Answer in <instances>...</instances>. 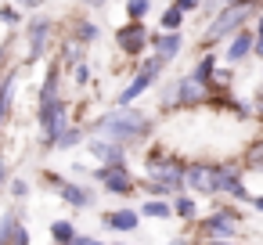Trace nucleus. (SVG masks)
<instances>
[{
    "instance_id": "f8f14e48",
    "label": "nucleus",
    "mask_w": 263,
    "mask_h": 245,
    "mask_svg": "<svg viewBox=\"0 0 263 245\" xmlns=\"http://www.w3.org/2000/svg\"><path fill=\"white\" fill-rule=\"evenodd\" d=\"M252 40H256V36H252V26H241V29H238V33L227 40L223 62H227L231 69H238L241 62H249V58H252Z\"/></svg>"
},
{
    "instance_id": "ddd939ff",
    "label": "nucleus",
    "mask_w": 263,
    "mask_h": 245,
    "mask_svg": "<svg viewBox=\"0 0 263 245\" xmlns=\"http://www.w3.org/2000/svg\"><path fill=\"white\" fill-rule=\"evenodd\" d=\"M87 152L101 162V166H126V144H116L108 137H90Z\"/></svg>"
},
{
    "instance_id": "cd10ccee",
    "label": "nucleus",
    "mask_w": 263,
    "mask_h": 245,
    "mask_svg": "<svg viewBox=\"0 0 263 245\" xmlns=\"http://www.w3.org/2000/svg\"><path fill=\"white\" fill-rule=\"evenodd\" d=\"M72 234H76V227H72L69 220H54V223H51V238H54L58 245H69Z\"/></svg>"
},
{
    "instance_id": "a18cd8bd",
    "label": "nucleus",
    "mask_w": 263,
    "mask_h": 245,
    "mask_svg": "<svg viewBox=\"0 0 263 245\" xmlns=\"http://www.w3.org/2000/svg\"><path fill=\"white\" fill-rule=\"evenodd\" d=\"M4 80H8V72H4V76H0V87H4Z\"/></svg>"
},
{
    "instance_id": "37998d69",
    "label": "nucleus",
    "mask_w": 263,
    "mask_h": 245,
    "mask_svg": "<svg viewBox=\"0 0 263 245\" xmlns=\"http://www.w3.org/2000/svg\"><path fill=\"white\" fill-rule=\"evenodd\" d=\"M202 245H241V241H202Z\"/></svg>"
},
{
    "instance_id": "393cba45",
    "label": "nucleus",
    "mask_w": 263,
    "mask_h": 245,
    "mask_svg": "<svg viewBox=\"0 0 263 245\" xmlns=\"http://www.w3.org/2000/svg\"><path fill=\"white\" fill-rule=\"evenodd\" d=\"M241 166H245V169H252V173H263V137H259V141H252V144L245 148Z\"/></svg>"
},
{
    "instance_id": "7ed1b4c3",
    "label": "nucleus",
    "mask_w": 263,
    "mask_h": 245,
    "mask_svg": "<svg viewBox=\"0 0 263 245\" xmlns=\"http://www.w3.org/2000/svg\"><path fill=\"white\" fill-rule=\"evenodd\" d=\"M195 223H198V234H195L198 241H238L245 216H241V209L216 202L213 213H209V216H198Z\"/></svg>"
},
{
    "instance_id": "c85d7f7f",
    "label": "nucleus",
    "mask_w": 263,
    "mask_h": 245,
    "mask_svg": "<svg viewBox=\"0 0 263 245\" xmlns=\"http://www.w3.org/2000/svg\"><path fill=\"white\" fill-rule=\"evenodd\" d=\"M15 223H18L15 213H4V216H0V245H11V231H15Z\"/></svg>"
},
{
    "instance_id": "f257e3e1",
    "label": "nucleus",
    "mask_w": 263,
    "mask_h": 245,
    "mask_svg": "<svg viewBox=\"0 0 263 245\" xmlns=\"http://www.w3.org/2000/svg\"><path fill=\"white\" fill-rule=\"evenodd\" d=\"M152 130H155V119L152 116H144L141 108H112V112H105V116H98L94 123H90V134L94 137H108V141H116V144H126V148H134V144H144L148 137H152Z\"/></svg>"
},
{
    "instance_id": "a211bd4d",
    "label": "nucleus",
    "mask_w": 263,
    "mask_h": 245,
    "mask_svg": "<svg viewBox=\"0 0 263 245\" xmlns=\"http://www.w3.org/2000/svg\"><path fill=\"white\" fill-rule=\"evenodd\" d=\"M62 65L54 62V65H47V76H44V83H40V105H51L54 98H62Z\"/></svg>"
},
{
    "instance_id": "0eeeda50",
    "label": "nucleus",
    "mask_w": 263,
    "mask_h": 245,
    "mask_svg": "<svg viewBox=\"0 0 263 245\" xmlns=\"http://www.w3.org/2000/svg\"><path fill=\"white\" fill-rule=\"evenodd\" d=\"M148 40H152V29L144 22H123L116 29V47L126 54V58H141L148 51Z\"/></svg>"
},
{
    "instance_id": "4468645a",
    "label": "nucleus",
    "mask_w": 263,
    "mask_h": 245,
    "mask_svg": "<svg viewBox=\"0 0 263 245\" xmlns=\"http://www.w3.org/2000/svg\"><path fill=\"white\" fill-rule=\"evenodd\" d=\"M148 51H152V54H159L166 65H170V62H177V54L184 51V29H180V33H152Z\"/></svg>"
},
{
    "instance_id": "58836bf2",
    "label": "nucleus",
    "mask_w": 263,
    "mask_h": 245,
    "mask_svg": "<svg viewBox=\"0 0 263 245\" xmlns=\"http://www.w3.org/2000/svg\"><path fill=\"white\" fill-rule=\"evenodd\" d=\"M69 245H90V238H87V234H72V241H69Z\"/></svg>"
},
{
    "instance_id": "f3484780",
    "label": "nucleus",
    "mask_w": 263,
    "mask_h": 245,
    "mask_svg": "<svg viewBox=\"0 0 263 245\" xmlns=\"http://www.w3.org/2000/svg\"><path fill=\"white\" fill-rule=\"evenodd\" d=\"M216 65H220V58L205 51V54H202V58L191 65V72H187V76H191L198 87H209V83H213V72H216Z\"/></svg>"
},
{
    "instance_id": "72a5a7b5",
    "label": "nucleus",
    "mask_w": 263,
    "mask_h": 245,
    "mask_svg": "<svg viewBox=\"0 0 263 245\" xmlns=\"http://www.w3.org/2000/svg\"><path fill=\"white\" fill-rule=\"evenodd\" d=\"M11 245H29V231H26L22 223H15V231H11Z\"/></svg>"
},
{
    "instance_id": "49530a36",
    "label": "nucleus",
    "mask_w": 263,
    "mask_h": 245,
    "mask_svg": "<svg viewBox=\"0 0 263 245\" xmlns=\"http://www.w3.org/2000/svg\"><path fill=\"white\" fill-rule=\"evenodd\" d=\"M90 245H101V241H90Z\"/></svg>"
},
{
    "instance_id": "c756f323",
    "label": "nucleus",
    "mask_w": 263,
    "mask_h": 245,
    "mask_svg": "<svg viewBox=\"0 0 263 245\" xmlns=\"http://www.w3.org/2000/svg\"><path fill=\"white\" fill-rule=\"evenodd\" d=\"M249 105H252V119H259V123H263V83L252 90V101H249Z\"/></svg>"
},
{
    "instance_id": "f704fd0d",
    "label": "nucleus",
    "mask_w": 263,
    "mask_h": 245,
    "mask_svg": "<svg viewBox=\"0 0 263 245\" xmlns=\"http://www.w3.org/2000/svg\"><path fill=\"white\" fill-rule=\"evenodd\" d=\"M0 22L15 26V22H18V11H15V8H0Z\"/></svg>"
},
{
    "instance_id": "6ab92c4d",
    "label": "nucleus",
    "mask_w": 263,
    "mask_h": 245,
    "mask_svg": "<svg viewBox=\"0 0 263 245\" xmlns=\"http://www.w3.org/2000/svg\"><path fill=\"white\" fill-rule=\"evenodd\" d=\"M170 205H173V216H177V220H184V223H195V220H198V202H195V195L177 191Z\"/></svg>"
},
{
    "instance_id": "39448f33",
    "label": "nucleus",
    "mask_w": 263,
    "mask_h": 245,
    "mask_svg": "<svg viewBox=\"0 0 263 245\" xmlns=\"http://www.w3.org/2000/svg\"><path fill=\"white\" fill-rule=\"evenodd\" d=\"M213 198H238V202L252 198V191L245 187V166L238 159L213 162Z\"/></svg>"
},
{
    "instance_id": "aec40b11",
    "label": "nucleus",
    "mask_w": 263,
    "mask_h": 245,
    "mask_svg": "<svg viewBox=\"0 0 263 245\" xmlns=\"http://www.w3.org/2000/svg\"><path fill=\"white\" fill-rule=\"evenodd\" d=\"M15 83H18V69H11V72H8V80H4V87H0V126H4V119H8V112H11Z\"/></svg>"
},
{
    "instance_id": "9b49d317",
    "label": "nucleus",
    "mask_w": 263,
    "mask_h": 245,
    "mask_svg": "<svg viewBox=\"0 0 263 245\" xmlns=\"http://www.w3.org/2000/svg\"><path fill=\"white\" fill-rule=\"evenodd\" d=\"M51 29H54V22L51 18H33L29 26H26V40H29V51H26V65H33V62H40L44 58V51H47V40H51Z\"/></svg>"
},
{
    "instance_id": "1a4fd4ad",
    "label": "nucleus",
    "mask_w": 263,
    "mask_h": 245,
    "mask_svg": "<svg viewBox=\"0 0 263 245\" xmlns=\"http://www.w3.org/2000/svg\"><path fill=\"white\" fill-rule=\"evenodd\" d=\"M184 187L191 195H202V198H213V162L209 159H191L184 166Z\"/></svg>"
},
{
    "instance_id": "20e7f679",
    "label": "nucleus",
    "mask_w": 263,
    "mask_h": 245,
    "mask_svg": "<svg viewBox=\"0 0 263 245\" xmlns=\"http://www.w3.org/2000/svg\"><path fill=\"white\" fill-rule=\"evenodd\" d=\"M166 72V62L159 58V54H148L144 62H137V69H134V80L116 94V108H130L144 90H152L155 83H159V76Z\"/></svg>"
},
{
    "instance_id": "f03ea898",
    "label": "nucleus",
    "mask_w": 263,
    "mask_h": 245,
    "mask_svg": "<svg viewBox=\"0 0 263 245\" xmlns=\"http://www.w3.org/2000/svg\"><path fill=\"white\" fill-rule=\"evenodd\" d=\"M256 18V8H245V4H223L216 15H209L205 29H202V47H216V44H227L241 26H252Z\"/></svg>"
},
{
    "instance_id": "79ce46f5",
    "label": "nucleus",
    "mask_w": 263,
    "mask_h": 245,
    "mask_svg": "<svg viewBox=\"0 0 263 245\" xmlns=\"http://www.w3.org/2000/svg\"><path fill=\"white\" fill-rule=\"evenodd\" d=\"M4 177H8V162L0 159V184H4Z\"/></svg>"
},
{
    "instance_id": "9d476101",
    "label": "nucleus",
    "mask_w": 263,
    "mask_h": 245,
    "mask_svg": "<svg viewBox=\"0 0 263 245\" xmlns=\"http://www.w3.org/2000/svg\"><path fill=\"white\" fill-rule=\"evenodd\" d=\"M209 105V87H198L191 76L173 80V108H202Z\"/></svg>"
},
{
    "instance_id": "c9c22d12",
    "label": "nucleus",
    "mask_w": 263,
    "mask_h": 245,
    "mask_svg": "<svg viewBox=\"0 0 263 245\" xmlns=\"http://www.w3.org/2000/svg\"><path fill=\"white\" fill-rule=\"evenodd\" d=\"M11 191H15V198H26V191H29V187H26V180H15V184H11Z\"/></svg>"
},
{
    "instance_id": "ea45409f",
    "label": "nucleus",
    "mask_w": 263,
    "mask_h": 245,
    "mask_svg": "<svg viewBox=\"0 0 263 245\" xmlns=\"http://www.w3.org/2000/svg\"><path fill=\"white\" fill-rule=\"evenodd\" d=\"M15 4H22V8H40L44 0H15Z\"/></svg>"
},
{
    "instance_id": "4c0bfd02",
    "label": "nucleus",
    "mask_w": 263,
    "mask_h": 245,
    "mask_svg": "<svg viewBox=\"0 0 263 245\" xmlns=\"http://www.w3.org/2000/svg\"><path fill=\"white\" fill-rule=\"evenodd\" d=\"M249 205H252L256 213H263V195H252V198H249Z\"/></svg>"
},
{
    "instance_id": "6e6552de",
    "label": "nucleus",
    "mask_w": 263,
    "mask_h": 245,
    "mask_svg": "<svg viewBox=\"0 0 263 245\" xmlns=\"http://www.w3.org/2000/svg\"><path fill=\"white\" fill-rule=\"evenodd\" d=\"M94 180H98L108 195H119V198L134 195V187H137V180L130 177L126 166H98V169H94Z\"/></svg>"
},
{
    "instance_id": "c03bdc74",
    "label": "nucleus",
    "mask_w": 263,
    "mask_h": 245,
    "mask_svg": "<svg viewBox=\"0 0 263 245\" xmlns=\"http://www.w3.org/2000/svg\"><path fill=\"white\" fill-rule=\"evenodd\" d=\"M4 58H8V44H0V65H4Z\"/></svg>"
},
{
    "instance_id": "4be33fe9",
    "label": "nucleus",
    "mask_w": 263,
    "mask_h": 245,
    "mask_svg": "<svg viewBox=\"0 0 263 245\" xmlns=\"http://www.w3.org/2000/svg\"><path fill=\"white\" fill-rule=\"evenodd\" d=\"M137 213H141V216H152V220H170V216H173V205H170L166 198H148V202H141Z\"/></svg>"
},
{
    "instance_id": "a878e982",
    "label": "nucleus",
    "mask_w": 263,
    "mask_h": 245,
    "mask_svg": "<svg viewBox=\"0 0 263 245\" xmlns=\"http://www.w3.org/2000/svg\"><path fill=\"white\" fill-rule=\"evenodd\" d=\"M184 18H187V15L177 11V8L170 4V8L159 15V26H162V33H180V29H184Z\"/></svg>"
},
{
    "instance_id": "a19ab883",
    "label": "nucleus",
    "mask_w": 263,
    "mask_h": 245,
    "mask_svg": "<svg viewBox=\"0 0 263 245\" xmlns=\"http://www.w3.org/2000/svg\"><path fill=\"white\" fill-rule=\"evenodd\" d=\"M170 245H191V238H184V234H177V238H170Z\"/></svg>"
},
{
    "instance_id": "2eb2a0df",
    "label": "nucleus",
    "mask_w": 263,
    "mask_h": 245,
    "mask_svg": "<svg viewBox=\"0 0 263 245\" xmlns=\"http://www.w3.org/2000/svg\"><path fill=\"white\" fill-rule=\"evenodd\" d=\"M101 223H105V227H112V231H137L141 213H137V209H130V205H123V209H116V213H105V216H101Z\"/></svg>"
},
{
    "instance_id": "b1692460",
    "label": "nucleus",
    "mask_w": 263,
    "mask_h": 245,
    "mask_svg": "<svg viewBox=\"0 0 263 245\" xmlns=\"http://www.w3.org/2000/svg\"><path fill=\"white\" fill-rule=\"evenodd\" d=\"M80 141H83V126H72V123H69V126L58 134V141H54L51 152H69V148H76Z\"/></svg>"
},
{
    "instance_id": "412c9836",
    "label": "nucleus",
    "mask_w": 263,
    "mask_h": 245,
    "mask_svg": "<svg viewBox=\"0 0 263 245\" xmlns=\"http://www.w3.org/2000/svg\"><path fill=\"white\" fill-rule=\"evenodd\" d=\"M83 51H87V47H83L80 40H72V36H69V40L62 44V62H58V65H62V69H76L80 62H87V58H83Z\"/></svg>"
},
{
    "instance_id": "dca6fc26",
    "label": "nucleus",
    "mask_w": 263,
    "mask_h": 245,
    "mask_svg": "<svg viewBox=\"0 0 263 245\" xmlns=\"http://www.w3.org/2000/svg\"><path fill=\"white\" fill-rule=\"evenodd\" d=\"M58 195H62L72 209H87V205L94 202V195H90L83 184H72V180H62V184H58Z\"/></svg>"
},
{
    "instance_id": "473e14b6",
    "label": "nucleus",
    "mask_w": 263,
    "mask_h": 245,
    "mask_svg": "<svg viewBox=\"0 0 263 245\" xmlns=\"http://www.w3.org/2000/svg\"><path fill=\"white\" fill-rule=\"evenodd\" d=\"M223 4H231V0H202V8H198V11H202V15L209 18V15H216V11H220Z\"/></svg>"
},
{
    "instance_id": "5701e85b",
    "label": "nucleus",
    "mask_w": 263,
    "mask_h": 245,
    "mask_svg": "<svg viewBox=\"0 0 263 245\" xmlns=\"http://www.w3.org/2000/svg\"><path fill=\"white\" fill-rule=\"evenodd\" d=\"M69 36H72V40H80L83 47H90V44H94V40L101 36V29H98V22H90V18H87V22H76Z\"/></svg>"
},
{
    "instance_id": "2f4dec72",
    "label": "nucleus",
    "mask_w": 263,
    "mask_h": 245,
    "mask_svg": "<svg viewBox=\"0 0 263 245\" xmlns=\"http://www.w3.org/2000/svg\"><path fill=\"white\" fill-rule=\"evenodd\" d=\"M173 8L184 11V15H195V11L202 8V0H173Z\"/></svg>"
},
{
    "instance_id": "423d86ee",
    "label": "nucleus",
    "mask_w": 263,
    "mask_h": 245,
    "mask_svg": "<svg viewBox=\"0 0 263 245\" xmlns=\"http://www.w3.org/2000/svg\"><path fill=\"white\" fill-rule=\"evenodd\" d=\"M69 126V105H65V98H54L51 105H40V134H44V148L51 152L54 148V141H58V134Z\"/></svg>"
},
{
    "instance_id": "e433bc0d",
    "label": "nucleus",
    "mask_w": 263,
    "mask_h": 245,
    "mask_svg": "<svg viewBox=\"0 0 263 245\" xmlns=\"http://www.w3.org/2000/svg\"><path fill=\"white\" fill-rule=\"evenodd\" d=\"M80 4H83V8H94V11H101V8L108 4V0H80Z\"/></svg>"
},
{
    "instance_id": "bb28decb",
    "label": "nucleus",
    "mask_w": 263,
    "mask_h": 245,
    "mask_svg": "<svg viewBox=\"0 0 263 245\" xmlns=\"http://www.w3.org/2000/svg\"><path fill=\"white\" fill-rule=\"evenodd\" d=\"M152 11V0H126V22H144Z\"/></svg>"
},
{
    "instance_id": "7c9ffc66",
    "label": "nucleus",
    "mask_w": 263,
    "mask_h": 245,
    "mask_svg": "<svg viewBox=\"0 0 263 245\" xmlns=\"http://www.w3.org/2000/svg\"><path fill=\"white\" fill-rule=\"evenodd\" d=\"M72 80H76V87H87V83H90V65L80 62V65L72 69Z\"/></svg>"
}]
</instances>
